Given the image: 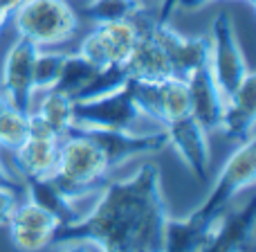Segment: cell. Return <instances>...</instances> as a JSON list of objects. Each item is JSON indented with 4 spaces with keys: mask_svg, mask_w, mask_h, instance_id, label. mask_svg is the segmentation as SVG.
<instances>
[{
    "mask_svg": "<svg viewBox=\"0 0 256 252\" xmlns=\"http://www.w3.org/2000/svg\"><path fill=\"white\" fill-rule=\"evenodd\" d=\"M166 221L162 173L155 162H144L128 178L106 182L97 205L58 227L54 243L84 241L99 252H164Z\"/></svg>",
    "mask_w": 256,
    "mask_h": 252,
    "instance_id": "1",
    "label": "cell"
},
{
    "mask_svg": "<svg viewBox=\"0 0 256 252\" xmlns=\"http://www.w3.org/2000/svg\"><path fill=\"white\" fill-rule=\"evenodd\" d=\"M110 173L104 153L88 135L81 131H70L58 140L56 167L50 178L66 198L74 200L92 194L94 189L106 185Z\"/></svg>",
    "mask_w": 256,
    "mask_h": 252,
    "instance_id": "2",
    "label": "cell"
},
{
    "mask_svg": "<svg viewBox=\"0 0 256 252\" xmlns=\"http://www.w3.org/2000/svg\"><path fill=\"white\" fill-rule=\"evenodd\" d=\"M79 18L70 0H22L9 18V25L16 36L36 48H58L74 39L81 25Z\"/></svg>",
    "mask_w": 256,
    "mask_h": 252,
    "instance_id": "3",
    "label": "cell"
},
{
    "mask_svg": "<svg viewBox=\"0 0 256 252\" xmlns=\"http://www.w3.org/2000/svg\"><path fill=\"white\" fill-rule=\"evenodd\" d=\"M256 180V146L254 137L245 142H238L232 155L225 160L222 169L218 171L207 198L191 212V216L202 223H214L230 203L240 194L243 189L252 187Z\"/></svg>",
    "mask_w": 256,
    "mask_h": 252,
    "instance_id": "4",
    "label": "cell"
},
{
    "mask_svg": "<svg viewBox=\"0 0 256 252\" xmlns=\"http://www.w3.org/2000/svg\"><path fill=\"white\" fill-rule=\"evenodd\" d=\"M207 66L212 70L216 86L220 88L222 97L236 90V86L250 72V66L245 61L243 48L238 41V32H236L234 21L227 12H220L212 23Z\"/></svg>",
    "mask_w": 256,
    "mask_h": 252,
    "instance_id": "5",
    "label": "cell"
},
{
    "mask_svg": "<svg viewBox=\"0 0 256 252\" xmlns=\"http://www.w3.org/2000/svg\"><path fill=\"white\" fill-rule=\"evenodd\" d=\"M146 120L137 111L128 84L92 99H76L72 131L84 128H110V131H135L137 122Z\"/></svg>",
    "mask_w": 256,
    "mask_h": 252,
    "instance_id": "6",
    "label": "cell"
},
{
    "mask_svg": "<svg viewBox=\"0 0 256 252\" xmlns=\"http://www.w3.org/2000/svg\"><path fill=\"white\" fill-rule=\"evenodd\" d=\"M81 133L88 135L99 146V151L104 153L110 171L124 167L126 162H130L135 158L160 153L162 149L168 146L164 128H155V131H148V133L110 131V128H84Z\"/></svg>",
    "mask_w": 256,
    "mask_h": 252,
    "instance_id": "7",
    "label": "cell"
},
{
    "mask_svg": "<svg viewBox=\"0 0 256 252\" xmlns=\"http://www.w3.org/2000/svg\"><path fill=\"white\" fill-rule=\"evenodd\" d=\"M36 45L16 36L9 45L0 66V93L9 106L22 113H30L34 106V86H32V63H34Z\"/></svg>",
    "mask_w": 256,
    "mask_h": 252,
    "instance_id": "8",
    "label": "cell"
},
{
    "mask_svg": "<svg viewBox=\"0 0 256 252\" xmlns=\"http://www.w3.org/2000/svg\"><path fill=\"white\" fill-rule=\"evenodd\" d=\"M162 128L166 133V144L178 153V158L189 169L191 176L200 182L207 180L209 167H212V151H209L207 140L209 133L191 115L166 122Z\"/></svg>",
    "mask_w": 256,
    "mask_h": 252,
    "instance_id": "9",
    "label": "cell"
},
{
    "mask_svg": "<svg viewBox=\"0 0 256 252\" xmlns=\"http://www.w3.org/2000/svg\"><path fill=\"white\" fill-rule=\"evenodd\" d=\"M256 221V200L232 212H222L209 227V234L200 252H245L252 243Z\"/></svg>",
    "mask_w": 256,
    "mask_h": 252,
    "instance_id": "10",
    "label": "cell"
},
{
    "mask_svg": "<svg viewBox=\"0 0 256 252\" xmlns=\"http://www.w3.org/2000/svg\"><path fill=\"white\" fill-rule=\"evenodd\" d=\"M254 122H256V72L243 77L236 90H232L222 102L220 128L218 131L234 142H245L254 137Z\"/></svg>",
    "mask_w": 256,
    "mask_h": 252,
    "instance_id": "11",
    "label": "cell"
},
{
    "mask_svg": "<svg viewBox=\"0 0 256 252\" xmlns=\"http://www.w3.org/2000/svg\"><path fill=\"white\" fill-rule=\"evenodd\" d=\"M186 88H189V104L191 117L198 122L207 133H214L220 128L222 115V97L220 88L216 86L209 66H202L186 77Z\"/></svg>",
    "mask_w": 256,
    "mask_h": 252,
    "instance_id": "12",
    "label": "cell"
},
{
    "mask_svg": "<svg viewBox=\"0 0 256 252\" xmlns=\"http://www.w3.org/2000/svg\"><path fill=\"white\" fill-rule=\"evenodd\" d=\"M58 140L61 137H34L27 135V140L12 151L16 169L22 180L34 178H50L56 167L58 155Z\"/></svg>",
    "mask_w": 256,
    "mask_h": 252,
    "instance_id": "13",
    "label": "cell"
},
{
    "mask_svg": "<svg viewBox=\"0 0 256 252\" xmlns=\"http://www.w3.org/2000/svg\"><path fill=\"white\" fill-rule=\"evenodd\" d=\"M92 32L97 34L99 43H102L108 63L115 68L126 63L128 54H130L132 45H135L137 36H140V25H137L135 18H126V21L92 25Z\"/></svg>",
    "mask_w": 256,
    "mask_h": 252,
    "instance_id": "14",
    "label": "cell"
},
{
    "mask_svg": "<svg viewBox=\"0 0 256 252\" xmlns=\"http://www.w3.org/2000/svg\"><path fill=\"white\" fill-rule=\"evenodd\" d=\"M22 191L27 194V198L32 203H36L38 207H43L45 212H50L52 216H56L61 221V225L76 221L79 214L72 207V200L63 196V191L52 182V178H34V180H22Z\"/></svg>",
    "mask_w": 256,
    "mask_h": 252,
    "instance_id": "15",
    "label": "cell"
},
{
    "mask_svg": "<svg viewBox=\"0 0 256 252\" xmlns=\"http://www.w3.org/2000/svg\"><path fill=\"white\" fill-rule=\"evenodd\" d=\"M212 223H202L198 218H171L164 230V252H200L209 234Z\"/></svg>",
    "mask_w": 256,
    "mask_h": 252,
    "instance_id": "16",
    "label": "cell"
},
{
    "mask_svg": "<svg viewBox=\"0 0 256 252\" xmlns=\"http://www.w3.org/2000/svg\"><path fill=\"white\" fill-rule=\"evenodd\" d=\"M32 111L40 115L58 135H66L72 131V120H74V99L68 97L66 93L52 88L36 95Z\"/></svg>",
    "mask_w": 256,
    "mask_h": 252,
    "instance_id": "17",
    "label": "cell"
},
{
    "mask_svg": "<svg viewBox=\"0 0 256 252\" xmlns=\"http://www.w3.org/2000/svg\"><path fill=\"white\" fill-rule=\"evenodd\" d=\"M68 59V52H61L56 48H36L34 63H32V86L34 95H40L45 90H52L58 84V77L63 72V63Z\"/></svg>",
    "mask_w": 256,
    "mask_h": 252,
    "instance_id": "18",
    "label": "cell"
},
{
    "mask_svg": "<svg viewBox=\"0 0 256 252\" xmlns=\"http://www.w3.org/2000/svg\"><path fill=\"white\" fill-rule=\"evenodd\" d=\"M97 75H99V70H94V68L90 66L88 61H84L76 52H68V59H66V63H63V72L54 88L66 93L68 97L76 99L97 79Z\"/></svg>",
    "mask_w": 256,
    "mask_h": 252,
    "instance_id": "19",
    "label": "cell"
},
{
    "mask_svg": "<svg viewBox=\"0 0 256 252\" xmlns=\"http://www.w3.org/2000/svg\"><path fill=\"white\" fill-rule=\"evenodd\" d=\"M160 111H162V126L166 122L191 115L189 88L184 79L166 77L160 81Z\"/></svg>",
    "mask_w": 256,
    "mask_h": 252,
    "instance_id": "20",
    "label": "cell"
},
{
    "mask_svg": "<svg viewBox=\"0 0 256 252\" xmlns=\"http://www.w3.org/2000/svg\"><path fill=\"white\" fill-rule=\"evenodd\" d=\"M142 9H148V3L144 0H90L79 16L88 18L92 25H102V23L132 18Z\"/></svg>",
    "mask_w": 256,
    "mask_h": 252,
    "instance_id": "21",
    "label": "cell"
},
{
    "mask_svg": "<svg viewBox=\"0 0 256 252\" xmlns=\"http://www.w3.org/2000/svg\"><path fill=\"white\" fill-rule=\"evenodd\" d=\"M162 81V79H160ZM160 81L155 79H128V90L135 102L137 111L153 122L155 126L162 128V111H160Z\"/></svg>",
    "mask_w": 256,
    "mask_h": 252,
    "instance_id": "22",
    "label": "cell"
},
{
    "mask_svg": "<svg viewBox=\"0 0 256 252\" xmlns=\"http://www.w3.org/2000/svg\"><path fill=\"white\" fill-rule=\"evenodd\" d=\"M9 225H20V227H30V230H40V232H56L61 227V221L56 216H52L50 212H45L43 207H38L36 203H32L30 198H25V200H18Z\"/></svg>",
    "mask_w": 256,
    "mask_h": 252,
    "instance_id": "23",
    "label": "cell"
},
{
    "mask_svg": "<svg viewBox=\"0 0 256 252\" xmlns=\"http://www.w3.org/2000/svg\"><path fill=\"white\" fill-rule=\"evenodd\" d=\"M27 113L18 111L14 106H7L0 113V149L4 151H16L22 142L27 140Z\"/></svg>",
    "mask_w": 256,
    "mask_h": 252,
    "instance_id": "24",
    "label": "cell"
},
{
    "mask_svg": "<svg viewBox=\"0 0 256 252\" xmlns=\"http://www.w3.org/2000/svg\"><path fill=\"white\" fill-rule=\"evenodd\" d=\"M9 239H12L14 248L18 252H40L54 243V232H40L30 230V227L20 225H7Z\"/></svg>",
    "mask_w": 256,
    "mask_h": 252,
    "instance_id": "25",
    "label": "cell"
},
{
    "mask_svg": "<svg viewBox=\"0 0 256 252\" xmlns=\"http://www.w3.org/2000/svg\"><path fill=\"white\" fill-rule=\"evenodd\" d=\"M20 191L9 189V187H0V227H7L12 221V214L18 205Z\"/></svg>",
    "mask_w": 256,
    "mask_h": 252,
    "instance_id": "26",
    "label": "cell"
},
{
    "mask_svg": "<svg viewBox=\"0 0 256 252\" xmlns=\"http://www.w3.org/2000/svg\"><path fill=\"white\" fill-rule=\"evenodd\" d=\"M0 187H9V189H16V191H20L22 194V182L16 180V176L4 167L2 160H0Z\"/></svg>",
    "mask_w": 256,
    "mask_h": 252,
    "instance_id": "27",
    "label": "cell"
},
{
    "mask_svg": "<svg viewBox=\"0 0 256 252\" xmlns=\"http://www.w3.org/2000/svg\"><path fill=\"white\" fill-rule=\"evenodd\" d=\"M20 5H22V0H0V7H2L4 12H9V14H14Z\"/></svg>",
    "mask_w": 256,
    "mask_h": 252,
    "instance_id": "28",
    "label": "cell"
},
{
    "mask_svg": "<svg viewBox=\"0 0 256 252\" xmlns=\"http://www.w3.org/2000/svg\"><path fill=\"white\" fill-rule=\"evenodd\" d=\"M63 252H90V245H86L84 241H72L70 248H66Z\"/></svg>",
    "mask_w": 256,
    "mask_h": 252,
    "instance_id": "29",
    "label": "cell"
},
{
    "mask_svg": "<svg viewBox=\"0 0 256 252\" xmlns=\"http://www.w3.org/2000/svg\"><path fill=\"white\" fill-rule=\"evenodd\" d=\"M9 18H12V14H9V12H4V9L0 7V34H2V30L9 25Z\"/></svg>",
    "mask_w": 256,
    "mask_h": 252,
    "instance_id": "30",
    "label": "cell"
},
{
    "mask_svg": "<svg viewBox=\"0 0 256 252\" xmlns=\"http://www.w3.org/2000/svg\"><path fill=\"white\" fill-rule=\"evenodd\" d=\"M7 106H9V104H7V99H4V97H2V93H0V113H2Z\"/></svg>",
    "mask_w": 256,
    "mask_h": 252,
    "instance_id": "31",
    "label": "cell"
},
{
    "mask_svg": "<svg viewBox=\"0 0 256 252\" xmlns=\"http://www.w3.org/2000/svg\"><path fill=\"white\" fill-rule=\"evenodd\" d=\"M144 3H148V0H144Z\"/></svg>",
    "mask_w": 256,
    "mask_h": 252,
    "instance_id": "32",
    "label": "cell"
}]
</instances>
